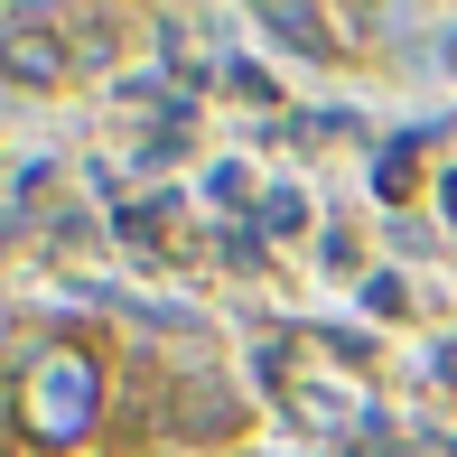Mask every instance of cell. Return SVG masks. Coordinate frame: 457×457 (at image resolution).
Segmentation results:
<instances>
[{"mask_svg":"<svg viewBox=\"0 0 457 457\" xmlns=\"http://www.w3.org/2000/svg\"><path fill=\"white\" fill-rule=\"evenodd\" d=\"M103 411V373L85 345H56V355H19V383H10V420L29 448H66L85 439Z\"/></svg>","mask_w":457,"mask_h":457,"instance_id":"1","label":"cell"},{"mask_svg":"<svg viewBox=\"0 0 457 457\" xmlns=\"http://www.w3.org/2000/svg\"><path fill=\"white\" fill-rule=\"evenodd\" d=\"M66 66H75V56L47 37V19L10 10V29H0V75H10V85H66Z\"/></svg>","mask_w":457,"mask_h":457,"instance_id":"2","label":"cell"},{"mask_svg":"<svg viewBox=\"0 0 457 457\" xmlns=\"http://www.w3.org/2000/svg\"><path fill=\"white\" fill-rule=\"evenodd\" d=\"M262 29L289 37L299 56H337V47H327V19H318V10H289V0H271V10H262Z\"/></svg>","mask_w":457,"mask_h":457,"instance_id":"3","label":"cell"},{"mask_svg":"<svg viewBox=\"0 0 457 457\" xmlns=\"http://www.w3.org/2000/svg\"><path fill=\"white\" fill-rule=\"evenodd\" d=\"M215 253L234 262V271H253V262H262V224H224V234H215Z\"/></svg>","mask_w":457,"mask_h":457,"instance_id":"4","label":"cell"},{"mask_svg":"<svg viewBox=\"0 0 457 457\" xmlns=\"http://www.w3.org/2000/svg\"><path fill=\"white\" fill-rule=\"evenodd\" d=\"M411 159H420L411 140H392V150L373 159V178H383V196H411Z\"/></svg>","mask_w":457,"mask_h":457,"instance_id":"5","label":"cell"},{"mask_svg":"<svg viewBox=\"0 0 457 457\" xmlns=\"http://www.w3.org/2000/svg\"><path fill=\"white\" fill-rule=\"evenodd\" d=\"M289 224H308V205L289 196V187H271V196H262V234H289Z\"/></svg>","mask_w":457,"mask_h":457,"instance_id":"6","label":"cell"},{"mask_svg":"<svg viewBox=\"0 0 457 457\" xmlns=\"http://www.w3.org/2000/svg\"><path fill=\"white\" fill-rule=\"evenodd\" d=\"M439 205H448V224H457V178H439Z\"/></svg>","mask_w":457,"mask_h":457,"instance_id":"7","label":"cell"}]
</instances>
